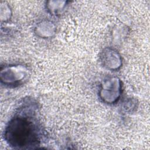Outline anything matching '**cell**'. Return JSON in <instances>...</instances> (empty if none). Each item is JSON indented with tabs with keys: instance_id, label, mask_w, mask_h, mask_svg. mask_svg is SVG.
<instances>
[{
	"instance_id": "1",
	"label": "cell",
	"mask_w": 150,
	"mask_h": 150,
	"mask_svg": "<svg viewBox=\"0 0 150 150\" xmlns=\"http://www.w3.org/2000/svg\"><path fill=\"white\" fill-rule=\"evenodd\" d=\"M39 105L33 98H24L7 122L3 132L5 142L15 149L38 148L45 131L38 118Z\"/></svg>"
},
{
	"instance_id": "2",
	"label": "cell",
	"mask_w": 150,
	"mask_h": 150,
	"mask_svg": "<svg viewBox=\"0 0 150 150\" xmlns=\"http://www.w3.org/2000/svg\"><path fill=\"white\" fill-rule=\"evenodd\" d=\"M29 76L30 70L23 64H9L1 67V83L6 87L13 88L22 85Z\"/></svg>"
},
{
	"instance_id": "3",
	"label": "cell",
	"mask_w": 150,
	"mask_h": 150,
	"mask_svg": "<svg viewBox=\"0 0 150 150\" xmlns=\"http://www.w3.org/2000/svg\"><path fill=\"white\" fill-rule=\"evenodd\" d=\"M122 93V83L121 79L116 76L104 79L98 89V97L101 101L108 105L118 102Z\"/></svg>"
},
{
	"instance_id": "4",
	"label": "cell",
	"mask_w": 150,
	"mask_h": 150,
	"mask_svg": "<svg viewBox=\"0 0 150 150\" xmlns=\"http://www.w3.org/2000/svg\"><path fill=\"white\" fill-rule=\"evenodd\" d=\"M99 60L107 70L115 71L122 66V58L118 51L112 47H105L100 53Z\"/></svg>"
},
{
	"instance_id": "5",
	"label": "cell",
	"mask_w": 150,
	"mask_h": 150,
	"mask_svg": "<svg viewBox=\"0 0 150 150\" xmlns=\"http://www.w3.org/2000/svg\"><path fill=\"white\" fill-rule=\"evenodd\" d=\"M33 30L35 34L40 38L50 39L56 35L57 27L53 21L43 19L36 23Z\"/></svg>"
},
{
	"instance_id": "6",
	"label": "cell",
	"mask_w": 150,
	"mask_h": 150,
	"mask_svg": "<svg viewBox=\"0 0 150 150\" xmlns=\"http://www.w3.org/2000/svg\"><path fill=\"white\" fill-rule=\"evenodd\" d=\"M68 3L66 1H49L46 2L45 7L51 15L58 16L65 10Z\"/></svg>"
},
{
	"instance_id": "7",
	"label": "cell",
	"mask_w": 150,
	"mask_h": 150,
	"mask_svg": "<svg viewBox=\"0 0 150 150\" xmlns=\"http://www.w3.org/2000/svg\"><path fill=\"white\" fill-rule=\"evenodd\" d=\"M12 16V11L11 6L5 2H1L0 4V20L1 23L9 21Z\"/></svg>"
},
{
	"instance_id": "8",
	"label": "cell",
	"mask_w": 150,
	"mask_h": 150,
	"mask_svg": "<svg viewBox=\"0 0 150 150\" xmlns=\"http://www.w3.org/2000/svg\"><path fill=\"white\" fill-rule=\"evenodd\" d=\"M137 101L136 99L132 98H128L126 99L122 104V108L125 112L131 113L134 111L137 107Z\"/></svg>"
}]
</instances>
